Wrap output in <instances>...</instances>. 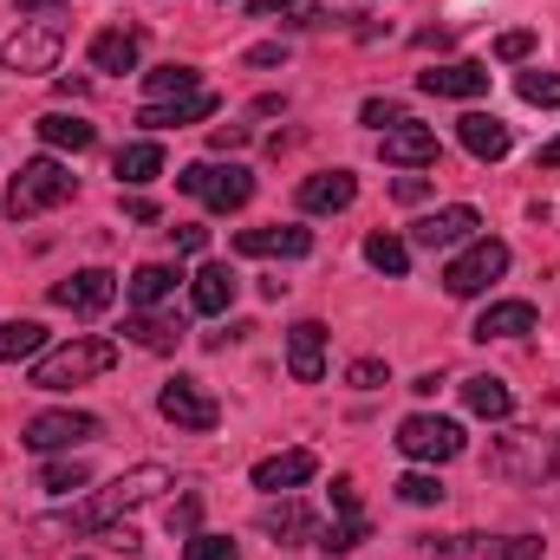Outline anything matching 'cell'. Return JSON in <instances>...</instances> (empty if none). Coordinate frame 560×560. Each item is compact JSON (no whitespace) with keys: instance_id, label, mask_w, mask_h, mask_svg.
<instances>
[{"instance_id":"obj_46","label":"cell","mask_w":560,"mask_h":560,"mask_svg":"<svg viewBox=\"0 0 560 560\" xmlns=\"http://www.w3.org/2000/svg\"><path fill=\"white\" fill-rule=\"evenodd\" d=\"M248 66H287V46L268 39V46H248Z\"/></svg>"},{"instance_id":"obj_39","label":"cell","mask_w":560,"mask_h":560,"mask_svg":"<svg viewBox=\"0 0 560 560\" xmlns=\"http://www.w3.org/2000/svg\"><path fill=\"white\" fill-rule=\"evenodd\" d=\"M183 560H242V548H235L229 535H189Z\"/></svg>"},{"instance_id":"obj_32","label":"cell","mask_w":560,"mask_h":560,"mask_svg":"<svg viewBox=\"0 0 560 560\" xmlns=\"http://www.w3.org/2000/svg\"><path fill=\"white\" fill-rule=\"evenodd\" d=\"M39 138L52 143V150H92L98 131H92L85 118H72V112H46V118H39Z\"/></svg>"},{"instance_id":"obj_47","label":"cell","mask_w":560,"mask_h":560,"mask_svg":"<svg viewBox=\"0 0 560 560\" xmlns=\"http://www.w3.org/2000/svg\"><path fill=\"white\" fill-rule=\"evenodd\" d=\"M332 509H339V515H359V489H352V482H346V476H339V482H332Z\"/></svg>"},{"instance_id":"obj_1","label":"cell","mask_w":560,"mask_h":560,"mask_svg":"<svg viewBox=\"0 0 560 560\" xmlns=\"http://www.w3.org/2000/svg\"><path fill=\"white\" fill-rule=\"evenodd\" d=\"M163 489H176V476L163 469V463H138V469H125L112 489H92L59 528H79V535H92V528H112V522H125L131 509H143V502H156Z\"/></svg>"},{"instance_id":"obj_8","label":"cell","mask_w":560,"mask_h":560,"mask_svg":"<svg viewBox=\"0 0 560 560\" xmlns=\"http://www.w3.org/2000/svg\"><path fill=\"white\" fill-rule=\"evenodd\" d=\"M430 560H541V535H443Z\"/></svg>"},{"instance_id":"obj_4","label":"cell","mask_w":560,"mask_h":560,"mask_svg":"<svg viewBox=\"0 0 560 560\" xmlns=\"http://www.w3.org/2000/svg\"><path fill=\"white\" fill-rule=\"evenodd\" d=\"M502 275H509V242L476 235V242H463V255L443 268V293H450V300H476V293H489Z\"/></svg>"},{"instance_id":"obj_36","label":"cell","mask_w":560,"mask_h":560,"mask_svg":"<svg viewBox=\"0 0 560 560\" xmlns=\"http://www.w3.org/2000/svg\"><path fill=\"white\" fill-rule=\"evenodd\" d=\"M255 13H261V20H287V26H319V20H326L313 0H255Z\"/></svg>"},{"instance_id":"obj_31","label":"cell","mask_w":560,"mask_h":560,"mask_svg":"<svg viewBox=\"0 0 560 560\" xmlns=\"http://www.w3.org/2000/svg\"><path fill=\"white\" fill-rule=\"evenodd\" d=\"M365 261H372L378 275L405 280V275H411V242H398L392 229H378V235H365Z\"/></svg>"},{"instance_id":"obj_6","label":"cell","mask_w":560,"mask_h":560,"mask_svg":"<svg viewBox=\"0 0 560 560\" xmlns=\"http://www.w3.org/2000/svg\"><path fill=\"white\" fill-rule=\"evenodd\" d=\"M59 52H66V26L59 20H20V33L7 39V72H26V79H39V72H59Z\"/></svg>"},{"instance_id":"obj_30","label":"cell","mask_w":560,"mask_h":560,"mask_svg":"<svg viewBox=\"0 0 560 560\" xmlns=\"http://www.w3.org/2000/svg\"><path fill=\"white\" fill-rule=\"evenodd\" d=\"M39 352H46V326H39V319H7V326H0V365L39 359Z\"/></svg>"},{"instance_id":"obj_10","label":"cell","mask_w":560,"mask_h":560,"mask_svg":"<svg viewBox=\"0 0 560 560\" xmlns=\"http://www.w3.org/2000/svg\"><path fill=\"white\" fill-rule=\"evenodd\" d=\"M156 411L176 423V430H215L222 423V405L202 392V378H183V372L156 392Z\"/></svg>"},{"instance_id":"obj_5","label":"cell","mask_w":560,"mask_h":560,"mask_svg":"<svg viewBox=\"0 0 560 560\" xmlns=\"http://www.w3.org/2000/svg\"><path fill=\"white\" fill-rule=\"evenodd\" d=\"M176 189H183V196H196V202H209L215 215H229V209H248L255 176H248L242 163H189V170L176 176Z\"/></svg>"},{"instance_id":"obj_12","label":"cell","mask_w":560,"mask_h":560,"mask_svg":"<svg viewBox=\"0 0 560 560\" xmlns=\"http://www.w3.org/2000/svg\"><path fill=\"white\" fill-rule=\"evenodd\" d=\"M235 255H255V261H300V255H313V229H242L235 235Z\"/></svg>"},{"instance_id":"obj_25","label":"cell","mask_w":560,"mask_h":560,"mask_svg":"<svg viewBox=\"0 0 560 560\" xmlns=\"http://www.w3.org/2000/svg\"><path fill=\"white\" fill-rule=\"evenodd\" d=\"M92 66L98 72H138V33L131 26H105L92 39Z\"/></svg>"},{"instance_id":"obj_17","label":"cell","mask_w":560,"mask_h":560,"mask_svg":"<svg viewBox=\"0 0 560 560\" xmlns=\"http://www.w3.org/2000/svg\"><path fill=\"white\" fill-rule=\"evenodd\" d=\"M313 476H319V456L313 450H280V456H261L255 463V489H268V495H287V489H300Z\"/></svg>"},{"instance_id":"obj_18","label":"cell","mask_w":560,"mask_h":560,"mask_svg":"<svg viewBox=\"0 0 560 560\" xmlns=\"http://www.w3.org/2000/svg\"><path fill=\"white\" fill-rule=\"evenodd\" d=\"M495 476H555L560 469V450H541V436H509L495 456H489Z\"/></svg>"},{"instance_id":"obj_3","label":"cell","mask_w":560,"mask_h":560,"mask_svg":"<svg viewBox=\"0 0 560 560\" xmlns=\"http://www.w3.org/2000/svg\"><path fill=\"white\" fill-rule=\"evenodd\" d=\"M59 202H72V170H66L59 156L20 163V176H13V189H7V215H13V222H33V215H46V209H59Z\"/></svg>"},{"instance_id":"obj_22","label":"cell","mask_w":560,"mask_h":560,"mask_svg":"<svg viewBox=\"0 0 560 560\" xmlns=\"http://www.w3.org/2000/svg\"><path fill=\"white\" fill-rule=\"evenodd\" d=\"M189 306H196L202 319H215V313H229V306H235V275H229L222 261H209V268H196V275H189Z\"/></svg>"},{"instance_id":"obj_9","label":"cell","mask_w":560,"mask_h":560,"mask_svg":"<svg viewBox=\"0 0 560 560\" xmlns=\"http://www.w3.org/2000/svg\"><path fill=\"white\" fill-rule=\"evenodd\" d=\"M105 423L92 418V411H39V418H26V450H39V456H59V450H79V443H92Z\"/></svg>"},{"instance_id":"obj_35","label":"cell","mask_w":560,"mask_h":560,"mask_svg":"<svg viewBox=\"0 0 560 560\" xmlns=\"http://www.w3.org/2000/svg\"><path fill=\"white\" fill-rule=\"evenodd\" d=\"M39 489H46V495H72V489H92V469H85L79 456H59V463H46V469H39Z\"/></svg>"},{"instance_id":"obj_29","label":"cell","mask_w":560,"mask_h":560,"mask_svg":"<svg viewBox=\"0 0 560 560\" xmlns=\"http://www.w3.org/2000/svg\"><path fill=\"white\" fill-rule=\"evenodd\" d=\"M125 332H131V346H143V352H176L183 319H170V313H131Z\"/></svg>"},{"instance_id":"obj_42","label":"cell","mask_w":560,"mask_h":560,"mask_svg":"<svg viewBox=\"0 0 560 560\" xmlns=\"http://www.w3.org/2000/svg\"><path fill=\"white\" fill-rule=\"evenodd\" d=\"M528 52H535V33H502V39H495V59H509V66L528 59Z\"/></svg>"},{"instance_id":"obj_41","label":"cell","mask_w":560,"mask_h":560,"mask_svg":"<svg viewBox=\"0 0 560 560\" xmlns=\"http://www.w3.org/2000/svg\"><path fill=\"white\" fill-rule=\"evenodd\" d=\"M365 125H378V131H398L405 125V105H392V98H365V112H359Z\"/></svg>"},{"instance_id":"obj_28","label":"cell","mask_w":560,"mask_h":560,"mask_svg":"<svg viewBox=\"0 0 560 560\" xmlns=\"http://www.w3.org/2000/svg\"><path fill=\"white\" fill-rule=\"evenodd\" d=\"M112 170H118V183H156L163 176V150H156V138H138V143H125L118 156H112Z\"/></svg>"},{"instance_id":"obj_7","label":"cell","mask_w":560,"mask_h":560,"mask_svg":"<svg viewBox=\"0 0 560 560\" xmlns=\"http://www.w3.org/2000/svg\"><path fill=\"white\" fill-rule=\"evenodd\" d=\"M392 443H398L411 463H450V456H463V423L418 411V418L398 423V436H392Z\"/></svg>"},{"instance_id":"obj_21","label":"cell","mask_w":560,"mask_h":560,"mask_svg":"<svg viewBox=\"0 0 560 560\" xmlns=\"http://www.w3.org/2000/svg\"><path fill=\"white\" fill-rule=\"evenodd\" d=\"M261 535H275V541H319V522H313V509H306V502L280 495V502L261 509Z\"/></svg>"},{"instance_id":"obj_11","label":"cell","mask_w":560,"mask_h":560,"mask_svg":"<svg viewBox=\"0 0 560 560\" xmlns=\"http://www.w3.org/2000/svg\"><path fill=\"white\" fill-rule=\"evenodd\" d=\"M476 229H482V215H476L469 202H450V209H430L423 222H411V248H430V255H450V248L476 242Z\"/></svg>"},{"instance_id":"obj_23","label":"cell","mask_w":560,"mask_h":560,"mask_svg":"<svg viewBox=\"0 0 560 560\" xmlns=\"http://www.w3.org/2000/svg\"><path fill=\"white\" fill-rule=\"evenodd\" d=\"M456 138H463V150L476 156V163H495V156H509V125L502 118H489V112H469L463 125H456Z\"/></svg>"},{"instance_id":"obj_37","label":"cell","mask_w":560,"mask_h":560,"mask_svg":"<svg viewBox=\"0 0 560 560\" xmlns=\"http://www.w3.org/2000/svg\"><path fill=\"white\" fill-rule=\"evenodd\" d=\"M398 502H411V509H436V502H443V482H436L430 469H411V476H398Z\"/></svg>"},{"instance_id":"obj_20","label":"cell","mask_w":560,"mask_h":560,"mask_svg":"<svg viewBox=\"0 0 560 560\" xmlns=\"http://www.w3.org/2000/svg\"><path fill=\"white\" fill-rule=\"evenodd\" d=\"M378 156L385 163H398V170H423V163H436V131H423V125H398V131H385L378 138Z\"/></svg>"},{"instance_id":"obj_49","label":"cell","mask_w":560,"mask_h":560,"mask_svg":"<svg viewBox=\"0 0 560 560\" xmlns=\"http://www.w3.org/2000/svg\"><path fill=\"white\" fill-rule=\"evenodd\" d=\"M541 170H560V138H555V143H541Z\"/></svg>"},{"instance_id":"obj_40","label":"cell","mask_w":560,"mask_h":560,"mask_svg":"<svg viewBox=\"0 0 560 560\" xmlns=\"http://www.w3.org/2000/svg\"><path fill=\"white\" fill-rule=\"evenodd\" d=\"M346 385H359V392H378V385H392V372H385V359H352Z\"/></svg>"},{"instance_id":"obj_19","label":"cell","mask_w":560,"mask_h":560,"mask_svg":"<svg viewBox=\"0 0 560 560\" xmlns=\"http://www.w3.org/2000/svg\"><path fill=\"white\" fill-rule=\"evenodd\" d=\"M202 118H215V92H189V98H156V105H143V112H138L143 131H176V125H202Z\"/></svg>"},{"instance_id":"obj_15","label":"cell","mask_w":560,"mask_h":560,"mask_svg":"<svg viewBox=\"0 0 560 560\" xmlns=\"http://www.w3.org/2000/svg\"><path fill=\"white\" fill-rule=\"evenodd\" d=\"M352 196H359L352 170H319V176L300 183V209L306 215H339V209H352Z\"/></svg>"},{"instance_id":"obj_16","label":"cell","mask_w":560,"mask_h":560,"mask_svg":"<svg viewBox=\"0 0 560 560\" xmlns=\"http://www.w3.org/2000/svg\"><path fill=\"white\" fill-rule=\"evenodd\" d=\"M287 372H293L300 385H319V378H326V326H319V319H300V326L287 332Z\"/></svg>"},{"instance_id":"obj_43","label":"cell","mask_w":560,"mask_h":560,"mask_svg":"<svg viewBox=\"0 0 560 560\" xmlns=\"http://www.w3.org/2000/svg\"><path fill=\"white\" fill-rule=\"evenodd\" d=\"M170 242H176V255H196V248L209 242V229H196V222H183V229H170Z\"/></svg>"},{"instance_id":"obj_2","label":"cell","mask_w":560,"mask_h":560,"mask_svg":"<svg viewBox=\"0 0 560 560\" xmlns=\"http://www.w3.org/2000/svg\"><path fill=\"white\" fill-rule=\"evenodd\" d=\"M112 365H118V346H112V339H72V346L33 359V385H39V392H72V385H85V378H105Z\"/></svg>"},{"instance_id":"obj_13","label":"cell","mask_w":560,"mask_h":560,"mask_svg":"<svg viewBox=\"0 0 560 560\" xmlns=\"http://www.w3.org/2000/svg\"><path fill=\"white\" fill-rule=\"evenodd\" d=\"M112 300H118V275L112 268H85V275L52 287V306H66V313H105Z\"/></svg>"},{"instance_id":"obj_34","label":"cell","mask_w":560,"mask_h":560,"mask_svg":"<svg viewBox=\"0 0 560 560\" xmlns=\"http://www.w3.org/2000/svg\"><path fill=\"white\" fill-rule=\"evenodd\" d=\"M365 541H372V522L365 515H339L332 528H319V555H352Z\"/></svg>"},{"instance_id":"obj_38","label":"cell","mask_w":560,"mask_h":560,"mask_svg":"<svg viewBox=\"0 0 560 560\" xmlns=\"http://www.w3.org/2000/svg\"><path fill=\"white\" fill-rule=\"evenodd\" d=\"M515 92H522L528 105H548V112H560V72H522V79H515Z\"/></svg>"},{"instance_id":"obj_26","label":"cell","mask_w":560,"mask_h":560,"mask_svg":"<svg viewBox=\"0 0 560 560\" xmlns=\"http://www.w3.org/2000/svg\"><path fill=\"white\" fill-rule=\"evenodd\" d=\"M463 405H469L476 418L502 423V418H509V411H515V392H509L502 378H489V372H482V378H463Z\"/></svg>"},{"instance_id":"obj_50","label":"cell","mask_w":560,"mask_h":560,"mask_svg":"<svg viewBox=\"0 0 560 560\" xmlns=\"http://www.w3.org/2000/svg\"><path fill=\"white\" fill-rule=\"evenodd\" d=\"M20 7H26V13H46V7H59V0H20Z\"/></svg>"},{"instance_id":"obj_27","label":"cell","mask_w":560,"mask_h":560,"mask_svg":"<svg viewBox=\"0 0 560 560\" xmlns=\"http://www.w3.org/2000/svg\"><path fill=\"white\" fill-rule=\"evenodd\" d=\"M176 268H163V261H143L138 275L125 280V293H131V306H138V313H150V306H163V300H170V293H176Z\"/></svg>"},{"instance_id":"obj_45","label":"cell","mask_w":560,"mask_h":560,"mask_svg":"<svg viewBox=\"0 0 560 560\" xmlns=\"http://www.w3.org/2000/svg\"><path fill=\"white\" fill-rule=\"evenodd\" d=\"M196 515H202L196 502H176V509H170V535H196Z\"/></svg>"},{"instance_id":"obj_24","label":"cell","mask_w":560,"mask_h":560,"mask_svg":"<svg viewBox=\"0 0 560 560\" xmlns=\"http://www.w3.org/2000/svg\"><path fill=\"white\" fill-rule=\"evenodd\" d=\"M522 332H535V306L528 300H495L476 319V339H522Z\"/></svg>"},{"instance_id":"obj_48","label":"cell","mask_w":560,"mask_h":560,"mask_svg":"<svg viewBox=\"0 0 560 560\" xmlns=\"http://www.w3.org/2000/svg\"><path fill=\"white\" fill-rule=\"evenodd\" d=\"M215 150H242V143H248V131H242V125H215Z\"/></svg>"},{"instance_id":"obj_14","label":"cell","mask_w":560,"mask_h":560,"mask_svg":"<svg viewBox=\"0 0 560 560\" xmlns=\"http://www.w3.org/2000/svg\"><path fill=\"white\" fill-rule=\"evenodd\" d=\"M418 92H430V98H482L489 92V66H476V59L430 66V72H418Z\"/></svg>"},{"instance_id":"obj_44","label":"cell","mask_w":560,"mask_h":560,"mask_svg":"<svg viewBox=\"0 0 560 560\" xmlns=\"http://www.w3.org/2000/svg\"><path fill=\"white\" fill-rule=\"evenodd\" d=\"M392 196H398V202H423V196H430V176H398Z\"/></svg>"},{"instance_id":"obj_33","label":"cell","mask_w":560,"mask_h":560,"mask_svg":"<svg viewBox=\"0 0 560 560\" xmlns=\"http://www.w3.org/2000/svg\"><path fill=\"white\" fill-rule=\"evenodd\" d=\"M143 92H150V105L156 98H189V92H202V72L196 66H156V72H143Z\"/></svg>"}]
</instances>
